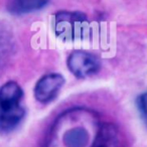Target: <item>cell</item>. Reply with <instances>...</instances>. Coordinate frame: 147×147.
<instances>
[{"label": "cell", "mask_w": 147, "mask_h": 147, "mask_svg": "<svg viewBox=\"0 0 147 147\" xmlns=\"http://www.w3.org/2000/svg\"><path fill=\"white\" fill-rule=\"evenodd\" d=\"M51 0H10L7 10L13 15H24L43 9Z\"/></svg>", "instance_id": "5b68a950"}, {"label": "cell", "mask_w": 147, "mask_h": 147, "mask_svg": "<svg viewBox=\"0 0 147 147\" xmlns=\"http://www.w3.org/2000/svg\"><path fill=\"white\" fill-rule=\"evenodd\" d=\"M67 69L79 79H86L94 76L100 69V61L94 53L78 49L67 57Z\"/></svg>", "instance_id": "3957f363"}, {"label": "cell", "mask_w": 147, "mask_h": 147, "mask_svg": "<svg viewBox=\"0 0 147 147\" xmlns=\"http://www.w3.org/2000/svg\"><path fill=\"white\" fill-rule=\"evenodd\" d=\"M65 84V78L61 74L51 73L42 76L34 86V97L37 102L49 104L53 102L59 95Z\"/></svg>", "instance_id": "277c9868"}, {"label": "cell", "mask_w": 147, "mask_h": 147, "mask_svg": "<svg viewBox=\"0 0 147 147\" xmlns=\"http://www.w3.org/2000/svg\"><path fill=\"white\" fill-rule=\"evenodd\" d=\"M22 100L23 90L14 81L0 88V134L12 132L22 122L25 116Z\"/></svg>", "instance_id": "6da1fadb"}, {"label": "cell", "mask_w": 147, "mask_h": 147, "mask_svg": "<svg viewBox=\"0 0 147 147\" xmlns=\"http://www.w3.org/2000/svg\"><path fill=\"white\" fill-rule=\"evenodd\" d=\"M137 109L142 120L147 125V92L141 94L137 98Z\"/></svg>", "instance_id": "8992f818"}, {"label": "cell", "mask_w": 147, "mask_h": 147, "mask_svg": "<svg viewBox=\"0 0 147 147\" xmlns=\"http://www.w3.org/2000/svg\"><path fill=\"white\" fill-rule=\"evenodd\" d=\"M88 19L82 12L59 11L53 19V30L55 35L65 41H73L82 37L87 28Z\"/></svg>", "instance_id": "7a4b0ae2"}]
</instances>
